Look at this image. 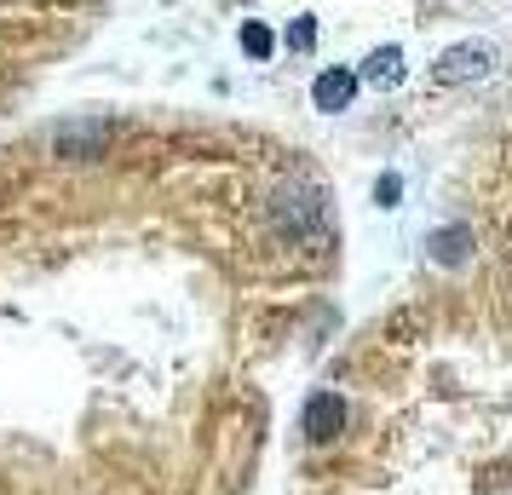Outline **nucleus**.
I'll use <instances>...</instances> for the list:
<instances>
[{
    "mask_svg": "<svg viewBox=\"0 0 512 495\" xmlns=\"http://www.w3.org/2000/svg\"><path fill=\"white\" fill-rule=\"evenodd\" d=\"M351 98H357V75L351 70H323L311 81V104L317 110H346Z\"/></svg>",
    "mask_w": 512,
    "mask_h": 495,
    "instance_id": "5",
    "label": "nucleus"
},
{
    "mask_svg": "<svg viewBox=\"0 0 512 495\" xmlns=\"http://www.w3.org/2000/svg\"><path fill=\"white\" fill-rule=\"evenodd\" d=\"M466 248H472V225H449V231L432 236V260L438 265H461Z\"/></svg>",
    "mask_w": 512,
    "mask_h": 495,
    "instance_id": "6",
    "label": "nucleus"
},
{
    "mask_svg": "<svg viewBox=\"0 0 512 495\" xmlns=\"http://www.w3.org/2000/svg\"><path fill=\"white\" fill-rule=\"evenodd\" d=\"M104 144H110V121H104V116L64 121V127L52 133V150H58V156H70V162H93V156H104Z\"/></svg>",
    "mask_w": 512,
    "mask_h": 495,
    "instance_id": "2",
    "label": "nucleus"
},
{
    "mask_svg": "<svg viewBox=\"0 0 512 495\" xmlns=\"http://www.w3.org/2000/svg\"><path fill=\"white\" fill-rule=\"evenodd\" d=\"M242 47H248V58H271L277 41H271V29L265 24H242Z\"/></svg>",
    "mask_w": 512,
    "mask_h": 495,
    "instance_id": "8",
    "label": "nucleus"
},
{
    "mask_svg": "<svg viewBox=\"0 0 512 495\" xmlns=\"http://www.w3.org/2000/svg\"><path fill=\"white\" fill-rule=\"evenodd\" d=\"M397 196H403V179H397V173H386V179L374 185V202H380V208H397Z\"/></svg>",
    "mask_w": 512,
    "mask_h": 495,
    "instance_id": "9",
    "label": "nucleus"
},
{
    "mask_svg": "<svg viewBox=\"0 0 512 495\" xmlns=\"http://www.w3.org/2000/svg\"><path fill=\"white\" fill-rule=\"evenodd\" d=\"M340 426H346V403L334 398V392H317V398L305 403V438L311 444H334Z\"/></svg>",
    "mask_w": 512,
    "mask_h": 495,
    "instance_id": "4",
    "label": "nucleus"
},
{
    "mask_svg": "<svg viewBox=\"0 0 512 495\" xmlns=\"http://www.w3.org/2000/svg\"><path fill=\"white\" fill-rule=\"evenodd\" d=\"M357 81H374V87H392V81H403V52L380 47L369 64H363V75H357Z\"/></svg>",
    "mask_w": 512,
    "mask_h": 495,
    "instance_id": "7",
    "label": "nucleus"
},
{
    "mask_svg": "<svg viewBox=\"0 0 512 495\" xmlns=\"http://www.w3.org/2000/svg\"><path fill=\"white\" fill-rule=\"evenodd\" d=\"M288 41H294V47H300V52H311V41H317V24H311V18H300V24H294V35H288Z\"/></svg>",
    "mask_w": 512,
    "mask_h": 495,
    "instance_id": "10",
    "label": "nucleus"
},
{
    "mask_svg": "<svg viewBox=\"0 0 512 495\" xmlns=\"http://www.w3.org/2000/svg\"><path fill=\"white\" fill-rule=\"evenodd\" d=\"M271 213H277V231L300 236V231H323V190L317 185H282L277 202H271Z\"/></svg>",
    "mask_w": 512,
    "mask_h": 495,
    "instance_id": "1",
    "label": "nucleus"
},
{
    "mask_svg": "<svg viewBox=\"0 0 512 495\" xmlns=\"http://www.w3.org/2000/svg\"><path fill=\"white\" fill-rule=\"evenodd\" d=\"M495 64H501V58H495L489 47H449V52L438 58V81H443V87H461V81H489V75H495Z\"/></svg>",
    "mask_w": 512,
    "mask_h": 495,
    "instance_id": "3",
    "label": "nucleus"
}]
</instances>
